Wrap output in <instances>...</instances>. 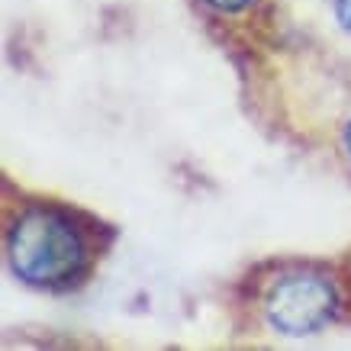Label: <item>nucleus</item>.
<instances>
[{
	"label": "nucleus",
	"instance_id": "nucleus-1",
	"mask_svg": "<svg viewBox=\"0 0 351 351\" xmlns=\"http://www.w3.org/2000/svg\"><path fill=\"white\" fill-rule=\"evenodd\" d=\"M3 258L10 274L36 290H64L90 265V245L77 219L62 206L32 203L7 229Z\"/></svg>",
	"mask_w": 351,
	"mask_h": 351
},
{
	"label": "nucleus",
	"instance_id": "nucleus-2",
	"mask_svg": "<svg viewBox=\"0 0 351 351\" xmlns=\"http://www.w3.org/2000/svg\"><path fill=\"white\" fill-rule=\"evenodd\" d=\"M339 306L341 297L335 280L316 267H293V271L277 274L261 300L267 329L284 339L319 335L326 326L335 322Z\"/></svg>",
	"mask_w": 351,
	"mask_h": 351
},
{
	"label": "nucleus",
	"instance_id": "nucleus-3",
	"mask_svg": "<svg viewBox=\"0 0 351 351\" xmlns=\"http://www.w3.org/2000/svg\"><path fill=\"white\" fill-rule=\"evenodd\" d=\"M203 3L216 13H242V10H248L255 0H203Z\"/></svg>",
	"mask_w": 351,
	"mask_h": 351
},
{
	"label": "nucleus",
	"instance_id": "nucleus-4",
	"mask_svg": "<svg viewBox=\"0 0 351 351\" xmlns=\"http://www.w3.org/2000/svg\"><path fill=\"white\" fill-rule=\"evenodd\" d=\"M332 13H335L341 29L351 36V0H332Z\"/></svg>",
	"mask_w": 351,
	"mask_h": 351
},
{
	"label": "nucleus",
	"instance_id": "nucleus-5",
	"mask_svg": "<svg viewBox=\"0 0 351 351\" xmlns=\"http://www.w3.org/2000/svg\"><path fill=\"white\" fill-rule=\"evenodd\" d=\"M341 145H345V152H348V158H351V119L341 129Z\"/></svg>",
	"mask_w": 351,
	"mask_h": 351
}]
</instances>
